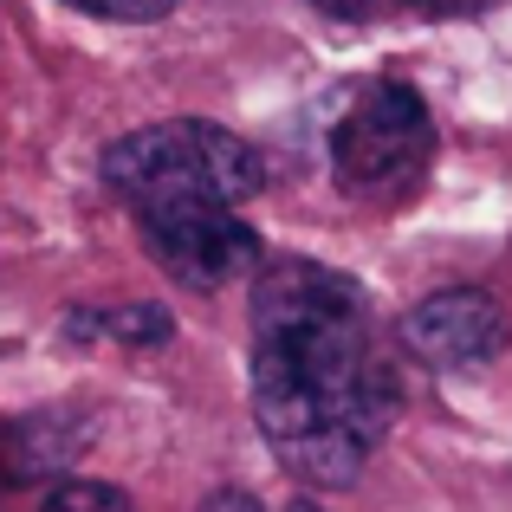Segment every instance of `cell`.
I'll use <instances>...</instances> for the list:
<instances>
[{"instance_id": "cell-9", "label": "cell", "mask_w": 512, "mask_h": 512, "mask_svg": "<svg viewBox=\"0 0 512 512\" xmlns=\"http://www.w3.org/2000/svg\"><path fill=\"white\" fill-rule=\"evenodd\" d=\"M409 7H422V13H487V7H500V0H409Z\"/></svg>"}, {"instance_id": "cell-7", "label": "cell", "mask_w": 512, "mask_h": 512, "mask_svg": "<svg viewBox=\"0 0 512 512\" xmlns=\"http://www.w3.org/2000/svg\"><path fill=\"white\" fill-rule=\"evenodd\" d=\"M39 512H130V500L117 487H104V480H65V487L46 493Z\"/></svg>"}, {"instance_id": "cell-5", "label": "cell", "mask_w": 512, "mask_h": 512, "mask_svg": "<svg viewBox=\"0 0 512 512\" xmlns=\"http://www.w3.org/2000/svg\"><path fill=\"white\" fill-rule=\"evenodd\" d=\"M402 350H415L428 370H480L506 350V312L480 286L435 292L402 318Z\"/></svg>"}, {"instance_id": "cell-6", "label": "cell", "mask_w": 512, "mask_h": 512, "mask_svg": "<svg viewBox=\"0 0 512 512\" xmlns=\"http://www.w3.org/2000/svg\"><path fill=\"white\" fill-rule=\"evenodd\" d=\"M175 331V318L163 305H78L72 318H65V338H117V344H163Z\"/></svg>"}, {"instance_id": "cell-4", "label": "cell", "mask_w": 512, "mask_h": 512, "mask_svg": "<svg viewBox=\"0 0 512 512\" xmlns=\"http://www.w3.org/2000/svg\"><path fill=\"white\" fill-rule=\"evenodd\" d=\"M137 227H143L150 260L163 266L169 279L195 286V292H214V286H227V279L266 266V247H260V234L240 221V208H182V214H150V221H137Z\"/></svg>"}, {"instance_id": "cell-11", "label": "cell", "mask_w": 512, "mask_h": 512, "mask_svg": "<svg viewBox=\"0 0 512 512\" xmlns=\"http://www.w3.org/2000/svg\"><path fill=\"white\" fill-rule=\"evenodd\" d=\"M292 512H325V506H318V500H299V506H292Z\"/></svg>"}, {"instance_id": "cell-3", "label": "cell", "mask_w": 512, "mask_h": 512, "mask_svg": "<svg viewBox=\"0 0 512 512\" xmlns=\"http://www.w3.org/2000/svg\"><path fill=\"white\" fill-rule=\"evenodd\" d=\"M428 163H435V117H428L422 91L396 85V78L357 91L350 111L331 124V175L357 201L409 195Z\"/></svg>"}, {"instance_id": "cell-2", "label": "cell", "mask_w": 512, "mask_h": 512, "mask_svg": "<svg viewBox=\"0 0 512 512\" xmlns=\"http://www.w3.org/2000/svg\"><path fill=\"white\" fill-rule=\"evenodd\" d=\"M266 163L221 124L175 117V124L130 130L104 150V188L124 201L137 221L182 208H240L260 195Z\"/></svg>"}, {"instance_id": "cell-10", "label": "cell", "mask_w": 512, "mask_h": 512, "mask_svg": "<svg viewBox=\"0 0 512 512\" xmlns=\"http://www.w3.org/2000/svg\"><path fill=\"white\" fill-rule=\"evenodd\" d=\"M201 512H260V506H253L247 493H214V500L201 506Z\"/></svg>"}, {"instance_id": "cell-8", "label": "cell", "mask_w": 512, "mask_h": 512, "mask_svg": "<svg viewBox=\"0 0 512 512\" xmlns=\"http://www.w3.org/2000/svg\"><path fill=\"white\" fill-rule=\"evenodd\" d=\"M65 7H85L98 20H163L175 0H65Z\"/></svg>"}, {"instance_id": "cell-1", "label": "cell", "mask_w": 512, "mask_h": 512, "mask_svg": "<svg viewBox=\"0 0 512 512\" xmlns=\"http://www.w3.org/2000/svg\"><path fill=\"white\" fill-rule=\"evenodd\" d=\"M396 402V363L357 279L266 260L253 279V415L279 467L305 487H350L383 448Z\"/></svg>"}]
</instances>
